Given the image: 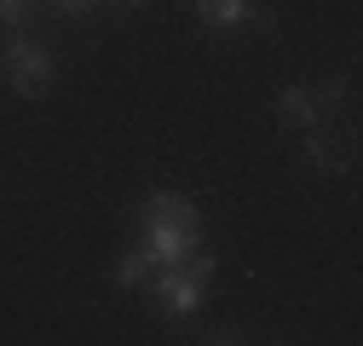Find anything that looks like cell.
Masks as SVG:
<instances>
[{
  "label": "cell",
  "instance_id": "1",
  "mask_svg": "<svg viewBox=\"0 0 363 346\" xmlns=\"http://www.w3.org/2000/svg\"><path fill=\"white\" fill-rule=\"evenodd\" d=\"M191 248H202V213L179 191H150L145 196V254L156 266H173Z\"/></svg>",
  "mask_w": 363,
  "mask_h": 346
},
{
  "label": "cell",
  "instance_id": "2",
  "mask_svg": "<svg viewBox=\"0 0 363 346\" xmlns=\"http://www.w3.org/2000/svg\"><path fill=\"white\" fill-rule=\"evenodd\" d=\"M208 283H213V254H202V248H191L185 260L150 272V294H156V306H162L167 318H191V312L202 306Z\"/></svg>",
  "mask_w": 363,
  "mask_h": 346
},
{
  "label": "cell",
  "instance_id": "3",
  "mask_svg": "<svg viewBox=\"0 0 363 346\" xmlns=\"http://www.w3.org/2000/svg\"><path fill=\"white\" fill-rule=\"evenodd\" d=\"M0 75H6V86L18 99H40V93H52V81H58V58H52V47H40L35 35H12L6 58H0Z\"/></svg>",
  "mask_w": 363,
  "mask_h": 346
},
{
  "label": "cell",
  "instance_id": "4",
  "mask_svg": "<svg viewBox=\"0 0 363 346\" xmlns=\"http://www.w3.org/2000/svg\"><path fill=\"white\" fill-rule=\"evenodd\" d=\"M346 75H335V81H294V86H283L277 93V127H311V121H329L340 104H346Z\"/></svg>",
  "mask_w": 363,
  "mask_h": 346
},
{
  "label": "cell",
  "instance_id": "5",
  "mask_svg": "<svg viewBox=\"0 0 363 346\" xmlns=\"http://www.w3.org/2000/svg\"><path fill=\"white\" fill-rule=\"evenodd\" d=\"M300 133H306V139H300V162H306L311 179H340V173L352 167V133H340L335 116L300 127Z\"/></svg>",
  "mask_w": 363,
  "mask_h": 346
},
{
  "label": "cell",
  "instance_id": "6",
  "mask_svg": "<svg viewBox=\"0 0 363 346\" xmlns=\"http://www.w3.org/2000/svg\"><path fill=\"white\" fill-rule=\"evenodd\" d=\"M196 23L213 35H237V29H271V12H259L254 0H196Z\"/></svg>",
  "mask_w": 363,
  "mask_h": 346
},
{
  "label": "cell",
  "instance_id": "7",
  "mask_svg": "<svg viewBox=\"0 0 363 346\" xmlns=\"http://www.w3.org/2000/svg\"><path fill=\"white\" fill-rule=\"evenodd\" d=\"M150 272H156V260L145 254V242H139V248H127V254L116 260V289H145Z\"/></svg>",
  "mask_w": 363,
  "mask_h": 346
},
{
  "label": "cell",
  "instance_id": "8",
  "mask_svg": "<svg viewBox=\"0 0 363 346\" xmlns=\"http://www.w3.org/2000/svg\"><path fill=\"white\" fill-rule=\"evenodd\" d=\"M47 12V0H0V23H6L12 35H29V23Z\"/></svg>",
  "mask_w": 363,
  "mask_h": 346
},
{
  "label": "cell",
  "instance_id": "9",
  "mask_svg": "<svg viewBox=\"0 0 363 346\" xmlns=\"http://www.w3.org/2000/svg\"><path fill=\"white\" fill-rule=\"evenodd\" d=\"M110 6H145V0H110Z\"/></svg>",
  "mask_w": 363,
  "mask_h": 346
}]
</instances>
